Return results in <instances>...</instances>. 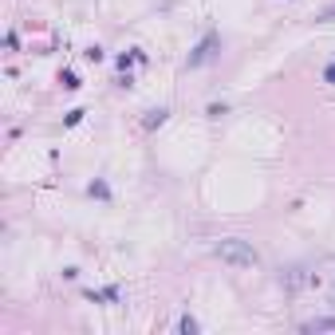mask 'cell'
I'll return each instance as SVG.
<instances>
[{
    "label": "cell",
    "mask_w": 335,
    "mask_h": 335,
    "mask_svg": "<svg viewBox=\"0 0 335 335\" xmlns=\"http://www.w3.org/2000/svg\"><path fill=\"white\" fill-rule=\"evenodd\" d=\"M217 260H225L233 268H257L260 264V253L253 248V241H241V237H225V241L213 244Z\"/></svg>",
    "instance_id": "6da1fadb"
},
{
    "label": "cell",
    "mask_w": 335,
    "mask_h": 335,
    "mask_svg": "<svg viewBox=\"0 0 335 335\" xmlns=\"http://www.w3.org/2000/svg\"><path fill=\"white\" fill-rule=\"evenodd\" d=\"M217 47H221V36H217V32H205V40H201V44L189 51V67H201L205 60H213Z\"/></svg>",
    "instance_id": "7a4b0ae2"
},
{
    "label": "cell",
    "mask_w": 335,
    "mask_h": 335,
    "mask_svg": "<svg viewBox=\"0 0 335 335\" xmlns=\"http://www.w3.org/2000/svg\"><path fill=\"white\" fill-rule=\"evenodd\" d=\"M308 335H320V331H335V316H323V320H308L304 323Z\"/></svg>",
    "instance_id": "3957f363"
},
{
    "label": "cell",
    "mask_w": 335,
    "mask_h": 335,
    "mask_svg": "<svg viewBox=\"0 0 335 335\" xmlns=\"http://www.w3.org/2000/svg\"><path fill=\"white\" fill-rule=\"evenodd\" d=\"M87 193H91V198H103V201H107V198H110V189H107V182H91V185H87Z\"/></svg>",
    "instance_id": "277c9868"
},
{
    "label": "cell",
    "mask_w": 335,
    "mask_h": 335,
    "mask_svg": "<svg viewBox=\"0 0 335 335\" xmlns=\"http://www.w3.org/2000/svg\"><path fill=\"white\" fill-rule=\"evenodd\" d=\"M166 115H170V110H166V107H158V110H150V119H146V126H162V122H166Z\"/></svg>",
    "instance_id": "5b68a950"
},
{
    "label": "cell",
    "mask_w": 335,
    "mask_h": 335,
    "mask_svg": "<svg viewBox=\"0 0 335 335\" xmlns=\"http://www.w3.org/2000/svg\"><path fill=\"white\" fill-rule=\"evenodd\" d=\"M60 83L67 87V91H75V87H79V75H75V71H63V75H60Z\"/></svg>",
    "instance_id": "8992f818"
},
{
    "label": "cell",
    "mask_w": 335,
    "mask_h": 335,
    "mask_svg": "<svg viewBox=\"0 0 335 335\" xmlns=\"http://www.w3.org/2000/svg\"><path fill=\"white\" fill-rule=\"evenodd\" d=\"M185 335H198V320H189V316H182V323H178Z\"/></svg>",
    "instance_id": "52a82bcc"
},
{
    "label": "cell",
    "mask_w": 335,
    "mask_h": 335,
    "mask_svg": "<svg viewBox=\"0 0 335 335\" xmlns=\"http://www.w3.org/2000/svg\"><path fill=\"white\" fill-rule=\"evenodd\" d=\"M323 83H327V87H335V63H327V67H323Z\"/></svg>",
    "instance_id": "ba28073f"
},
{
    "label": "cell",
    "mask_w": 335,
    "mask_h": 335,
    "mask_svg": "<svg viewBox=\"0 0 335 335\" xmlns=\"http://www.w3.org/2000/svg\"><path fill=\"white\" fill-rule=\"evenodd\" d=\"M83 55H87V60H91V63H99V60H103V47H87Z\"/></svg>",
    "instance_id": "9c48e42d"
},
{
    "label": "cell",
    "mask_w": 335,
    "mask_h": 335,
    "mask_svg": "<svg viewBox=\"0 0 335 335\" xmlns=\"http://www.w3.org/2000/svg\"><path fill=\"white\" fill-rule=\"evenodd\" d=\"M331 20H335V4H331V8H323V12H320V24H331Z\"/></svg>",
    "instance_id": "30bf717a"
}]
</instances>
